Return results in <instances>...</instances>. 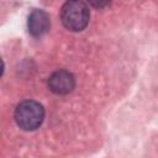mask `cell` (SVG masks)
<instances>
[{
	"label": "cell",
	"instance_id": "cell-1",
	"mask_svg": "<svg viewBox=\"0 0 158 158\" xmlns=\"http://www.w3.org/2000/svg\"><path fill=\"white\" fill-rule=\"evenodd\" d=\"M90 12L88 5L81 0H67L60 10V20L65 28L78 32L83 31L89 22Z\"/></svg>",
	"mask_w": 158,
	"mask_h": 158
},
{
	"label": "cell",
	"instance_id": "cell-2",
	"mask_svg": "<svg viewBox=\"0 0 158 158\" xmlns=\"http://www.w3.org/2000/svg\"><path fill=\"white\" fill-rule=\"evenodd\" d=\"M14 116L20 128L33 131L41 126L44 118V109L35 100H25L16 106Z\"/></svg>",
	"mask_w": 158,
	"mask_h": 158
},
{
	"label": "cell",
	"instance_id": "cell-3",
	"mask_svg": "<svg viewBox=\"0 0 158 158\" xmlns=\"http://www.w3.org/2000/svg\"><path fill=\"white\" fill-rule=\"evenodd\" d=\"M48 86L51 91L58 95H65L70 93L75 86V79L72 73L67 70H57L48 79Z\"/></svg>",
	"mask_w": 158,
	"mask_h": 158
},
{
	"label": "cell",
	"instance_id": "cell-4",
	"mask_svg": "<svg viewBox=\"0 0 158 158\" xmlns=\"http://www.w3.org/2000/svg\"><path fill=\"white\" fill-rule=\"evenodd\" d=\"M28 32L33 37H41L46 35L51 27L49 16L43 10H33L28 16Z\"/></svg>",
	"mask_w": 158,
	"mask_h": 158
},
{
	"label": "cell",
	"instance_id": "cell-5",
	"mask_svg": "<svg viewBox=\"0 0 158 158\" xmlns=\"http://www.w3.org/2000/svg\"><path fill=\"white\" fill-rule=\"evenodd\" d=\"M95 9H104L110 4V0H86Z\"/></svg>",
	"mask_w": 158,
	"mask_h": 158
}]
</instances>
